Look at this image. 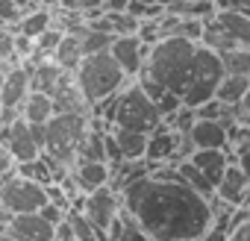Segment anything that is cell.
Wrapping results in <instances>:
<instances>
[{
	"instance_id": "cell-46",
	"label": "cell",
	"mask_w": 250,
	"mask_h": 241,
	"mask_svg": "<svg viewBox=\"0 0 250 241\" xmlns=\"http://www.w3.org/2000/svg\"><path fill=\"white\" fill-rule=\"evenodd\" d=\"M39 6H47V9H56L59 6V0H36Z\"/></svg>"
},
{
	"instance_id": "cell-19",
	"label": "cell",
	"mask_w": 250,
	"mask_h": 241,
	"mask_svg": "<svg viewBox=\"0 0 250 241\" xmlns=\"http://www.w3.org/2000/svg\"><path fill=\"white\" fill-rule=\"evenodd\" d=\"M106 241H150V235L142 229V223L121 206V212L112 218V223L106 226Z\"/></svg>"
},
{
	"instance_id": "cell-2",
	"label": "cell",
	"mask_w": 250,
	"mask_h": 241,
	"mask_svg": "<svg viewBox=\"0 0 250 241\" xmlns=\"http://www.w3.org/2000/svg\"><path fill=\"white\" fill-rule=\"evenodd\" d=\"M197 47H200V41H191V39H162L150 47L145 71L150 77H156L168 91L183 97V91L188 85V77L194 71Z\"/></svg>"
},
{
	"instance_id": "cell-47",
	"label": "cell",
	"mask_w": 250,
	"mask_h": 241,
	"mask_svg": "<svg viewBox=\"0 0 250 241\" xmlns=\"http://www.w3.org/2000/svg\"><path fill=\"white\" fill-rule=\"evenodd\" d=\"M6 71H9V65H6V62H0V88H3V80H6Z\"/></svg>"
},
{
	"instance_id": "cell-49",
	"label": "cell",
	"mask_w": 250,
	"mask_h": 241,
	"mask_svg": "<svg viewBox=\"0 0 250 241\" xmlns=\"http://www.w3.org/2000/svg\"><path fill=\"white\" fill-rule=\"evenodd\" d=\"M244 206H250V194H247V200H244Z\"/></svg>"
},
{
	"instance_id": "cell-22",
	"label": "cell",
	"mask_w": 250,
	"mask_h": 241,
	"mask_svg": "<svg viewBox=\"0 0 250 241\" xmlns=\"http://www.w3.org/2000/svg\"><path fill=\"white\" fill-rule=\"evenodd\" d=\"M53 115H56V109H53V97L50 94L30 91L27 100L21 103V118H27L30 124H36V127H44Z\"/></svg>"
},
{
	"instance_id": "cell-25",
	"label": "cell",
	"mask_w": 250,
	"mask_h": 241,
	"mask_svg": "<svg viewBox=\"0 0 250 241\" xmlns=\"http://www.w3.org/2000/svg\"><path fill=\"white\" fill-rule=\"evenodd\" d=\"M165 12H174V15H183V18H194V21H209L218 12V3L215 0H177V3H171Z\"/></svg>"
},
{
	"instance_id": "cell-9",
	"label": "cell",
	"mask_w": 250,
	"mask_h": 241,
	"mask_svg": "<svg viewBox=\"0 0 250 241\" xmlns=\"http://www.w3.org/2000/svg\"><path fill=\"white\" fill-rule=\"evenodd\" d=\"M71 209H80L103 235H106V226L112 223V218L121 212V194L112 188V185H103L97 191H88V194H80L74 200Z\"/></svg>"
},
{
	"instance_id": "cell-29",
	"label": "cell",
	"mask_w": 250,
	"mask_h": 241,
	"mask_svg": "<svg viewBox=\"0 0 250 241\" xmlns=\"http://www.w3.org/2000/svg\"><path fill=\"white\" fill-rule=\"evenodd\" d=\"M68 223H71L77 241H106V235H103L80 209H71V212H68Z\"/></svg>"
},
{
	"instance_id": "cell-23",
	"label": "cell",
	"mask_w": 250,
	"mask_h": 241,
	"mask_svg": "<svg viewBox=\"0 0 250 241\" xmlns=\"http://www.w3.org/2000/svg\"><path fill=\"white\" fill-rule=\"evenodd\" d=\"M83 44H80V36L77 33H65L62 36V41H59V47H56V53L50 56L59 68H65V71H77L80 68V62H83Z\"/></svg>"
},
{
	"instance_id": "cell-10",
	"label": "cell",
	"mask_w": 250,
	"mask_h": 241,
	"mask_svg": "<svg viewBox=\"0 0 250 241\" xmlns=\"http://www.w3.org/2000/svg\"><path fill=\"white\" fill-rule=\"evenodd\" d=\"M109 53L115 56V62L121 65V71L127 74L130 80H136L150 56V44H145L139 36H115Z\"/></svg>"
},
{
	"instance_id": "cell-17",
	"label": "cell",
	"mask_w": 250,
	"mask_h": 241,
	"mask_svg": "<svg viewBox=\"0 0 250 241\" xmlns=\"http://www.w3.org/2000/svg\"><path fill=\"white\" fill-rule=\"evenodd\" d=\"M174 153H177V133L171 127H156L147 139V153L145 159L150 165H162V162H174Z\"/></svg>"
},
{
	"instance_id": "cell-4",
	"label": "cell",
	"mask_w": 250,
	"mask_h": 241,
	"mask_svg": "<svg viewBox=\"0 0 250 241\" xmlns=\"http://www.w3.org/2000/svg\"><path fill=\"white\" fill-rule=\"evenodd\" d=\"M74 77H77V85L83 88V94H85V100L91 106H97L100 100L118 94L124 85L130 82V77L121 71V65L115 62V56L109 50L83 56V62L74 71Z\"/></svg>"
},
{
	"instance_id": "cell-30",
	"label": "cell",
	"mask_w": 250,
	"mask_h": 241,
	"mask_svg": "<svg viewBox=\"0 0 250 241\" xmlns=\"http://www.w3.org/2000/svg\"><path fill=\"white\" fill-rule=\"evenodd\" d=\"M15 174H21V177H27V180H36V182H42V185H50V182H53V171H50V162H47L44 156L30 159V162H18V165H15Z\"/></svg>"
},
{
	"instance_id": "cell-36",
	"label": "cell",
	"mask_w": 250,
	"mask_h": 241,
	"mask_svg": "<svg viewBox=\"0 0 250 241\" xmlns=\"http://www.w3.org/2000/svg\"><path fill=\"white\" fill-rule=\"evenodd\" d=\"M9 174H15V159H12L9 147L0 141V185H3V180H6Z\"/></svg>"
},
{
	"instance_id": "cell-21",
	"label": "cell",
	"mask_w": 250,
	"mask_h": 241,
	"mask_svg": "<svg viewBox=\"0 0 250 241\" xmlns=\"http://www.w3.org/2000/svg\"><path fill=\"white\" fill-rule=\"evenodd\" d=\"M188 136H191L197 150H203V147L227 150V127H221V120H194V127H191Z\"/></svg>"
},
{
	"instance_id": "cell-12",
	"label": "cell",
	"mask_w": 250,
	"mask_h": 241,
	"mask_svg": "<svg viewBox=\"0 0 250 241\" xmlns=\"http://www.w3.org/2000/svg\"><path fill=\"white\" fill-rule=\"evenodd\" d=\"M53 109L56 112H77V115H91V103L85 100L83 88L77 85V77L68 71L62 77V82L53 88Z\"/></svg>"
},
{
	"instance_id": "cell-1",
	"label": "cell",
	"mask_w": 250,
	"mask_h": 241,
	"mask_svg": "<svg viewBox=\"0 0 250 241\" xmlns=\"http://www.w3.org/2000/svg\"><path fill=\"white\" fill-rule=\"evenodd\" d=\"M118 194L121 206L156 241H197L212 226L209 197L197 194L186 182L147 174L124 185Z\"/></svg>"
},
{
	"instance_id": "cell-3",
	"label": "cell",
	"mask_w": 250,
	"mask_h": 241,
	"mask_svg": "<svg viewBox=\"0 0 250 241\" xmlns=\"http://www.w3.org/2000/svg\"><path fill=\"white\" fill-rule=\"evenodd\" d=\"M88 130H91V115L56 112L44 124V156L56 159L65 168H74L80 144L88 136Z\"/></svg>"
},
{
	"instance_id": "cell-45",
	"label": "cell",
	"mask_w": 250,
	"mask_h": 241,
	"mask_svg": "<svg viewBox=\"0 0 250 241\" xmlns=\"http://www.w3.org/2000/svg\"><path fill=\"white\" fill-rule=\"evenodd\" d=\"M15 3H18V6H21L24 12H30V9H36V6H39L36 0H15Z\"/></svg>"
},
{
	"instance_id": "cell-8",
	"label": "cell",
	"mask_w": 250,
	"mask_h": 241,
	"mask_svg": "<svg viewBox=\"0 0 250 241\" xmlns=\"http://www.w3.org/2000/svg\"><path fill=\"white\" fill-rule=\"evenodd\" d=\"M47 203V185L27 180L21 174H9L0 185V206L9 209L12 215H30L39 212Z\"/></svg>"
},
{
	"instance_id": "cell-42",
	"label": "cell",
	"mask_w": 250,
	"mask_h": 241,
	"mask_svg": "<svg viewBox=\"0 0 250 241\" xmlns=\"http://www.w3.org/2000/svg\"><path fill=\"white\" fill-rule=\"evenodd\" d=\"M130 0H103V12H127Z\"/></svg>"
},
{
	"instance_id": "cell-14",
	"label": "cell",
	"mask_w": 250,
	"mask_h": 241,
	"mask_svg": "<svg viewBox=\"0 0 250 241\" xmlns=\"http://www.w3.org/2000/svg\"><path fill=\"white\" fill-rule=\"evenodd\" d=\"M215 194L224 197V200L232 203V206H244V200H247V194H250V180L241 174V168H238L235 162L227 165L224 177H221L218 185H215Z\"/></svg>"
},
{
	"instance_id": "cell-39",
	"label": "cell",
	"mask_w": 250,
	"mask_h": 241,
	"mask_svg": "<svg viewBox=\"0 0 250 241\" xmlns=\"http://www.w3.org/2000/svg\"><path fill=\"white\" fill-rule=\"evenodd\" d=\"M235 115H238V124H247V127H250V88H247V94L235 103Z\"/></svg>"
},
{
	"instance_id": "cell-24",
	"label": "cell",
	"mask_w": 250,
	"mask_h": 241,
	"mask_svg": "<svg viewBox=\"0 0 250 241\" xmlns=\"http://www.w3.org/2000/svg\"><path fill=\"white\" fill-rule=\"evenodd\" d=\"M47 27H53V9H47V6H36V9L24 12V18L18 21V33L27 39H39Z\"/></svg>"
},
{
	"instance_id": "cell-31",
	"label": "cell",
	"mask_w": 250,
	"mask_h": 241,
	"mask_svg": "<svg viewBox=\"0 0 250 241\" xmlns=\"http://www.w3.org/2000/svg\"><path fill=\"white\" fill-rule=\"evenodd\" d=\"M221 62H224V71H227V74H241V77H250V47H235V50H227V53H221Z\"/></svg>"
},
{
	"instance_id": "cell-6",
	"label": "cell",
	"mask_w": 250,
	"mask_h": 241,
	"mask_svg": "<svg viewBox=\"0 0 250 241\" xmlns=\"http://www.w3.org/2000/svg\"><path fill=\"white\" fill-rule=\"evenodd\" d=\"M200 44L215 50V53H227L235 47H250V18L238 15V12H215L209 21H203V36Z\"/></svg>"
},
{
	"instance_id": "cell-32",
	"label": "cell",
	"mask_w": 250,
	"mask_h": 241,
	"mask_svg": "<svg viewBox=\"0 0 250 241\" xmlns=\"http://www.w3.org/2000/svg\"><path fill=\"white\" fill-rule=\"evenodd\" d=\"M24 18V9L15 0H0V27H9L12 33H18V21Z\"/></svg>"
},
{
	"instance_id": "cell-5",
	"label": "cell",
	"mask_w": 250,
	"mask_h": 241,
	"mask_svg": "<svg viewBox=\"0 0 250 241\" xmlns=\"http://www.w3.org/2000/svg\"><path fill=\"white\" fill-rule=\"evenodd\" d=\"M162 112L159 106L142 91V85L136 80H130L118 91V103H115V120L112 127H127V130H139V133H153L156 127H162Z\"/></svg>"
},
{
	"instance_id": "cell-28",
	"label": "cell",
	"mask_w": 250,
	"mask_h": 241,
	"mask_svg": "<svg viewBox=\"0 0 250 241\" xmlns=\"http://www.w3.org/2000/svg\"><path fill=\"white\" fill-rule=\"evenodd\" d=\"M247 88H250V77H241V74H224V80H221L215 97H218L221 103L235 106V103L247 94Z\"/></svg>"
},
{
	"instance_id": "cell-44",
	"label": "cell",
	"mask_w": 250,
	"mask_h": 241,
	"mask_svg": "<svg viewBox=\"0 0 250 241\" xmlns=\"http://www.w3.org/2000/svg\"><path fill=\"white\" fill-rule=\"evenodd\" d=\"M142 3H150V6H162V9H168L171 3H177V0H142Z\"/></svg>"
},
{
	"instance_id": "cell-18",
	"label": "cell",
	"mask_w": 250,
	"mask_h": 241,
	"mask_svg": "<svg viewBox=\"0 0 250 241\" xmlns=\"http://www.w3.org/2000/svg\"><path fill=\"white\" fill-rule=\"evenodd\" d=\"M191 162L206 174V180H209L212 185H218V180L224 177L227 165H229V162H235V159H232L227 150H221V147H203V150H194Z\"/></svg>"
},
{
	"instance_id": "cell-37",
	"label": "cell",
	"mask_w": 250,
	"mask_h": 241,
	"mask_svg": "<svg viewBox=\"0 0 250 241\" xmlns=\"http://www.w3.org/2000/svg\"><path fill=\"white\" fill-rule=\"evenodd\" d=\"M221 12H238L250 18V0H215Z\"/></svg>"
},
{
	"instance_id": "cell-41",
	"label": "cell",
	"mask_w": 250,
	"mask_h": 241,
	"mask_svg": "<svg viewBox=\"0 0 250 241\" xmlns=\"http://www.w3.org/2000/svg\"><path fill=\"white\" fill-rule=\"evenodd\" d=\"M227 235H229L227 229H221V226H209L197 241H227Z\"/></svg>"
},
{
	"instance_id": "cell-15",
	"label": "cell",
	"mask_w": 250,
	"mask_h": 241,
	"mask_svg": "<svg viewBox=\"0 0 250 241\" xmlns=\"http://www.w3.org/2000/svg\"><path fill=\"white\" fill-rule=\"evenodd\" d=\"M30 71V91H42V94H53V88L62 82V77L68 74L65 68H59L53 59H42V62H21Z\"/></svg>"
},
{
	"instance_id": "cell-40",
	"label": "cell",
	"mask_w": 250,
	"mask_h": 241,
	"mask_svg": "<svg viewBox=\"0 0 250 241\" xmlns=\"http://www.w3.org/2000/svg\"><path fill=\"white\" fill-rule=\"evenodd\" d=\"M227 241H250V218H247L241 226H235V229L227 235Z\"/></svg>"
},
{
	"instance_id": "cell-16",
	"label": "cell",
	"mask_w": 250,
	"mask_h": 241,
	"mask_svg": "<svg viewBox=\"0 0 250 241\" xmlns=\"http://www.w3.org/2000/svg\"><path fill=\"white\" fill-rule=\"evenodd\" d=\"M71 174H74V180H77V185H80L83 194L97 191V188L109 185V180H112L109 162H88V159H80V162L71 168Z\"/></svg>"
},
{
	"instance_id": "cell-48",
	"label": "cell",
	"mask_w": 250,
	"mask_h": 241,
	"mask_svg": "<svg viewBox=\"0 0 250 241\" xmlns=\"http://www.w3.org/2000/svg\"><path fill=\"white\" fill-rule=\"evenodd\" d=\"M0 241H15V238H12V235H9L6 229H0Z\"/></svg>"
},
{
	"instance_id": "cell-43",
	"label": "cell",
	"mask_w": 250,
	"mask_h": 241,
	"mask_svg": "<svg viewBox=\"0 0 250 241\" xmlns=\"http://www.w3.org/2000/svg\"><path fill=\"white\" fill-rule=\"evenodd\" d=\"M235 165H238V168H241V174L250 180V150H244L241 156H235Z\"/></svg>"
},
{
	"instance_id": "cell-13",
	"label": "cell",
	"mask_w": 250,
	"mask_h": 241,
	"mask_svg": "<svg viewBox=\"0 0 250 241\" xmlns=\"http://www.w3.org/2000/svg\"><path fill=\"white\" fill-rule=\"evenodd\" d=\"M27 94H30V71H27V65H12L6 71L3 88H0V106L21 109V103L27 100Z\"/></svg>"
},
{
	"instance_id": "cell-7",
	"label": "cell",
	"mask_w": 250,
	"mask_h": 241,
	"mask_svg": "<svg viewBox=\"0 0 250 241\" xmlns=\"http://www.w3.org/2000/svg\"><path fill=\"white\" fill-rule=\"evenodd\" d=\"M224 62H221V53L209 50V47H197V59H194V71L188 77V85L183 91V106L188 109H197L200 103L212 100L221 80H224Z\"/></svg>"
},
{
	"instance_id": "cell-38",
	"label": "cell",
	"mask_w": 250,
	"mask_h": 241,
	"mask_svg": "<svg viewBox=\"0 0 250 241\" xmlns=\"http://www.w3.org/2000/svg\"><path fill=\"white\" fill-rule=\"evenodd\" d=\"M77 12H83L85 21H88V18L103 12V0H77Z\"/></svg>"
},
{
	"instance_id": "cell-26",
	"label": "cell",
	"mask_w": 250,
	"mask_h": 241,
	"mask_svg": "<svg viewBox=\"0 0 250 241\" xmlns=\"http://www.w3.org/2000/svg\"><path fill=\"white\" fill-rule=\"evenodd\" d=\"M74 33L80 36V44H83V53H85V56H88V53H103V50H109L112 41H115L112 33L97 30V27H88V24H80Z\"/></svg>"
},
{
	"instance_id": "cell-20",
	"label": "cell",
	"mask_w": 250,
	"mask_h": 241,
	"mask_svg": "<svg viewBox=\"0 0 250 241\" xmlns=\"http://www.w3.org/2000/svg\"><path fill=\"white\" fill-rule=\"evenodd\" d=\"M109 133H112V139H115V144H118L124 159H130V162L145 159L150 133H139V130H127V127H112Z\"/></svg>"
},
{
	"instance_id": "cell-35",
	"label": "cell",
	"mask_w": 250,
	"mask_h": 241,
	"mask_svg": "<svg viewBox=\"0 0 250 241\" xmlns=\"http://www.w3.org/2000/svg\"><path fill=\"white\" fill-rule=\"evenodd\" d=\"M39 215H42V218H47L53 226H59V223L68 218V209H62V206H56V203H50V200H47V203L39 209Z\"/></svg>"
},
{
	"instance_id": "cell-50",
	"label": "cell",
	"mask_w": 250,
	"mask_h": 241,
	"mask_svg": "<svg viewBox=\"0 0 250 241\" xmlns=\"http://www.w3.org/2000/svg\"><path fill=\"white\" fill-rule=\"evenodd\" d=\"M150 241H156V238H150Z\"/></svg>"
},
{
	"instance_id": "cell-27",
	"label": "cell",
	"mask_w": 250,
	"mask_h": 241,
	"mask_svg": "<svg viewBox=\"0 0 250 241\" xmlns=\"http://www.w3.org/2000/svg\"><path fill=\"white\" fill-rule=\"evenodd\" d=\"M177 171H180V180L188 185V188H194L197 194H203V197H215V185L206 180V174L191 162V159H183V162H177Z\"/></svg>"
},
{
	"instance_id": "cell-34",
	"label": "cell",
	"mask_w": 250,
	"mask_h": 241,
	"mask_svg": "<svg viewBox=\"0 0 250 241\" xmlns=\"http://www.w3.org/2000/svg\"><path fill=\"white\" fill-rule=\"evenodd\" d=\"M221 109H224V103H221L218 97H212V100L200 103V106L194 109V115H197V120H218V118H221Z\"/></svg>"
},
{
	"instance_id": "cell-33",
	"label": "cell",
	"mask_w": 250,
	"mask_h": 241,
	"mask_svg": "<svg viewBox=\"0 0 250 241\" xmlns=\"http://www.w3.org/2000/svg\"><path fill=\"white\" fill-rule=\"evenodd\" d=\"M0 62H6L9 68L21 65V59L15 56V33L9 27H0Z\"/></svg>"
},
{
	"instance_id": "cell-11",
	"label": "cell",
	"mask_w": 250,
	"mask_h": 241,
	"mask_svg": "<svg viewBox=\"0 0 250 241\" xmlns=\"http://www.w3.org/2000/svg\"><path fill=\"white\" fill-rule=\"evenodd\" d=\"M6 232L15 238V241H53L56 235V226L42 218L39 212H30V215H15L6 226Z\"/></svg>"
}]
</instances>
